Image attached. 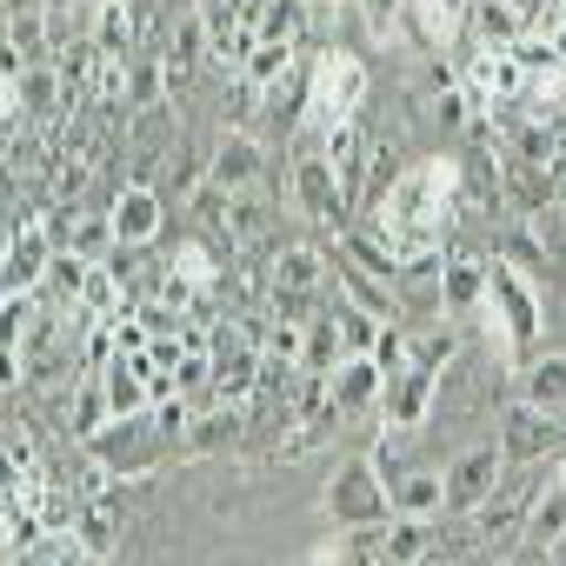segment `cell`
<instances>
[{
	"instance_id": "41",
	"label": "cell",
	"mask_w": 566,
	"mask_h": 566,
	"mask_svg": "<svg viewBox=\"0 0 566 566\" xmlns=\"http://www.w3.org/2000/svg\"><path fill=\"white\" fill-rule=\"evenodd\" d=\"M407 354H413V334H407V327H380V340H374V360H380L387 374H400V367H407Z\"/></svg>"
},
{
	"instance_id": "34",
	"label": "cell",
	"mask_w": 566,
	"mask_h": 566,
	"mask_svg": "<svg viewBox=\"0 0 566 566\" xmlns=\"http://www.w3.org/2000/svg\"><path fill=\"white\" fill-rule=\"evenodd\" d=\"M167 266H174V273L187 280V287H200V294H207V287H220V273H227V260H220V253H213L207 240H180Z\"/></svg>"
},
{
	"instance_id": "36",
	"label": "cell",
	"mask_w": 566,
	"mask_h": 566,
	"mask_svg": "<svg viewBox=\"0 0 566 566\" xmlns=\"http://www.w3.org/2000/svg\"><path fill=\"white\" fill-rule=\"evenodd\" d=\"M453 360H460V334H453V327H440V334H413V354H407V367L447 374Z\"/></svg>"
},
{
	"instance_id": "1",
	"label": "cell",
	"mask_w": 566,
	"mask_h": 566,
	"mask_svg": "<svg viewBox=\"0 0 566 566\" xmlns=\"http://www.w3.org/2000/svg\"><path fill=\"white\" fill-rule=\"evenodd\" d=\"M480 321H486V340L506 354V367H513V374L539 354L546 301H539V287H533V273H526V266H513L506 253H493V266H486V307H480Z\"/></svg>"
},
{
	"instance_id": "42",
	"label": "cell",
	"mask_w": 566,
	"mask_h": 566,
	"mask_svg": "<svg viewBox=\"0 0 566 566\" xmlns=\"http://www.w3.org/2000/svg\"><path fill=\"white\" fill-rule=\"evenodd\" d=\"M307 566H354V546H347V539H327V546L307 553Z\"/></svg>"
},
{
	"instance_id": "7",
	"label": "cell",
	"mask_w": 566,
	"mask_h": 566,
	"mask_svg": "<svg viewBox=\"0 0 566 566\" xmlns=\"http://www.w3.org/2000/svg\"><path fill=\"white\" fill-rule=\"evenodd\" d=\"M460 81H467L473 107H526V94H533V67L513 48H473Z\"/></svg>"
},
{
	"instance_id": "46",
	"label": "cell",
	"mask_w": 566,
	"mask_h": 566,
	"mask_svg": "<svg viewBox=\"0 0 566 566\" xmlns=\"http://www.w3.org/2000/svg\"><path fill=\"white\" fill-rule=\"evenodd\" d=\"M559 427H566V420H559Z\"/></svg>"
},
{
	"instance_id": "4",
	"label": "cell",
	"mask_w": 566,
	"mask_h": 566,
	"mask_svg": "<svg viewBox=\"0 0 566 566\" xmlns=\"http://www.w3.org/2000/svg\"><path fill=\"white\" fill-rule=\"evenodd\" d=\"M87 453H94L114 480H154L180 447L160 433V420H154V413H134V420H107V427L87 440Z\"/></svg>"
},
{
	"instance_id": "26",
	"label": "cell",
	"mask_w": 566,
	"mask_h": 566,
	"mask_svg": "<svg viewBox=\"0 0 566 566\" xmlns=\"http://www.w3.org/2000/svg\"><path fill=\"white\" fill-rule=\"evenodd\" d=\"M207 41H213V28H207V14H200V8H187V14L174 21V34H167V54H160V61H167V74L180 81L187 67H200V54H207Z\"/></svg>"
},
{
	"instance_id": "40",
	"label": "cell",
	"mask_w": 566,
	"mask_h": 566,
	"mask_svg": "<svg viewBox=\"0 0 566 566\" xmlns=\"http://www.w3.org/2000/svg\"><path fill=\"white\" fill-rule=\"evenodd\" d=\"M0 321H8V340H21L28 327H41V294H8Z\"/></svg>"
},
{
	"instance_id": "22",
	"label": "cell",
	"mask_w": 566,
	"mask_h": 566,
	"mask_svg": "<svg viewBox=\"0 0 566 566\" xmlns=\"http://www.w3.org/2000/svg\"><path fill=\"white\" fill-rule=\"evenodd\" d=\"M520 400L553 413V420H566V354H533L520 367Z\"/></svg>"
},
{
	"instance_id": "2",
	"label": "cell",
	"mask_w": 566,
	"mask_h": 566,
	"mask_svg": "<svg viewBox=\"0 0 566 566\" xmlns=\"http://www.w3.org/2000/svg\"><path fill=\"white\" fill-rule=\"evenodd\" d=\"M367 87H374V74H367L360 54H347V48L314 54V61H307V120H301V127H314V134L347 127V120L367 107Z\"/></svg>"
},
{
	"instance_id": "14",
	"label": "cell",
	"mask_w": 566,
	"mask_h": 566,
	"mask_svg": "<svg viewBox=\"0 0 566 566\" xmlns=\"http://www.w3.org/2000/svg\"><path fill=\"white\" fill-rule=\"evenodd\" d=\"M486 266L493 260H480V253H453L440 266V314L447 321H480V307H486Z\"/></svg>"
},
{
	"instance_id": "11",
	"label": "cell",
	"mask_w": 566,
	"mask_h": 566,
	"mask_svg": "<svg viewBox=\"0 0 566 566\" xmlns=\"http://www.w3.org/2000/svg\"><path fill=\"white\" fill-rule=\"evenodd\" d=\"M493 440L506 447V460H513V467H546V460H553V453L566 447V427H559L553 413H539V407H526V400H513Z\"/></svg>"
},
{
	"instance_id": "21",
	"label": "cell",
	"mask_w": 566,
	"mask_h": 566,
	"mask_svg": "<svg viewBox=\"0 0 566 566\" xmlns=\"http://www.w3.org/2000/svg\"><path fill=\"white\" fill-rule=\"evenodd\" d=\"M240 433H247V407L207 400V407H193V427H187L180 453H227V447H240Z\"/></svg>"
},
{
	"instance_id": "39",
	"label": "cell",
	"mask_w": 566,
	"mask_h": 566,
	"mask_svg": "<svg viewBox=\"0 0 566 566\" xmlns=\"http://www.w3.org/2000/svg\"><path fill=\"white\" fill-rule=\"evenodd\" d=\"M8 473H41V460H34V427H28V420H8Z\"/></svg>"
},
{
	"instance_id": "25",
	"label": "cell",
	"mask_w": 566,
	"mask_h": 566,
	"mask_svg": "<svg viewBox=\"0 0 566 566\" xmlns=\"http://www.w3.org/2000/svg\"><path fill=\"white\" fill-rule=\"evenodd\" d=\"M347 360V340H340V321H334V307H321L314 321H307V347H301V374H327L334 380V367Z\"/></svg>"
},
{
	"instance_id": "20",
	"label": "cell",
	"mask_w": 566,
	"mask_h": 566,
	"mask_svg": "<svg viewBox=\"0 0 566 566\" xmlns=\"http://www.w3.org/2000/svg\"><path fill=\"white\" fill-rule=\"evenodd\" d=\"M273 287L280 294H327L334 287V253L327 247H280L273 253Z\"/></svg>"
},
{
	"instance_id": "44",
	"label": "cell",
	"mask_w": 566,
	"mask_h": 566,
	"mask_svg": "<svg viewBox=\"0 0 566 566\" xmlns=\"http://www.w3.org/2000/svg\"><path fill=\"white\" fill-rule=\"evenodd\" d=\"M546 473H553V480H566V447H559V453L546 460Z\"/></svg>"
},
{
	"instance_id": "43",
	"label": "cell",
	"mask_w": 566,
	"mask_h": 566,
	"mask_svg": "<svg viewBox=\"0 0 566 566\" xmlns=\"http://www.w3.org/2000/svg\"><path fill=\"white\" fill-rule=\"evenodd\" d=\"M539 566H566V533H559V539H546V546H539Z\"/></svg>"
},
{
	"instance_id": "9",
	"label": "cell",
	"mask_w": 566,
	"mask_h": 566,
	"mask_svg": "<svg viewBox=\"0 0 566 566\" xmlns=\"http://www.w3.org/2000/svg\"><path fill=\"white\" fill-rule=\"evenodd\" d=\"M0 107H8V127L48 120V114H74V94H67L61 61H28V67H14L8 87H0Z\"/></svg>"
},
{
	"instance_id": "28",
	"label": "cell",
	"mask_w": 566,
	"mask_h": 566,
	"mask_svg": "<svg viewBox=\"0 0 566 566\" xmlns=\"http://www.w3.org/2000/svg\"><path fill=\"white\" fill-rule=\"evenodd\" d=\"M301 67V48H287V41H260L253 54H247V67H240V81L247 87H260V94H273L280 81H287Z\"/></svg>"
},
{
	"instance_id": "37",
	"label": "cell",
	"mask_w": 566,
	"mask_h": 566,
	"mask_svg": "<svg viewBox=\"0 0 566 566\" xmlns=\"http://www.w3.org/2000/svg\"><path fill=\"white\" fill-rule=\"evenodd\" d=\"M167 87H174V74H167V61H140L134 67V81H127V107H160L167 101Z\"/></svg>"
},
{
	"instance_id": "35",
	"label": "cell",
	"mask_w": 566,
	"mask_h": 566,
	"mask_svg": "<svg viewBox=\"0 0 566 566\" xmlns=\"http://www.w3.org/2000/svg\"><path fill=\"white\" fill-rule=\"evenodd\" d=\"M566 533V480H539V500H533V539L546 546V539H559Z\"/></svg>"
},
{
	"instance_id": "33",
	"label": "cell",
	"mask_w": 566,
	"mask_h": 566,
	"mask_svg": "<svg viewBox=\"0 0 566 566\" xmlns=\"http://www.w3.org/2000/svg\"><path fill=\"white\" fill-rule=\"evenodd\" d=\"M67 247H74L81 260H107V253L120 247V233H114V213H87V207H81V213L67 220Z\"/></svg>"
},
{
	"instance_id": "15",
	"label": "cell",
	"mask_w": 566,
	"mask_h": 566,
	"mask_svg": "<svg viewBox=\"0 0 566 566\" xmlns=\"http://www.w3.org/2000/svg\"><path fill=\"white\" fill-rule=\"evenodd\" d=\"M327 140V160H334V180H340V193H347V207H367V180H374V140L347 120V127H334V134H321Z\"/></svg>"
},
{
	"instance_id": "8",
	"label": "cell",
	"mask_w": 566,
	"mask_h": 566,
	"mask_svg": "<svg viewBox=\"0 0 566 566\" xmlns=\"http://www.w3.org/2000/svg\"><path fill=\"white\" fill-rule=\"evenodd\" d=\"M54 253H61V240H54L48 213L14 220V227H8V253H0V280H8V294H41Z\"/></svg>"
},
{
	"instance_id": "17",
	"label": "cell",
	"mask_w": 566,
	"mask_h": 566,
	"mask_svg": "<svg viewBox=\"0 0 566 566\" xmlns=\"http://www.w3.org/2000/svg\"><path fill=\"white\" fill-rule=\"evenodd\" d=\"M260 167H266V154H260V140H253L247 127H227V134L213 140V160H207V180H213V187H227V193H247V187L260 180Z\"/></svg>"
},
{
	"instance_id": "19",
	"label": "cell",
	"mask_w": 566,
	"mask_h": 566,
	"mask_svg": "<svg viewBox=\"0 0 566 566\" xmlns=\"http://www.w3.org/2000/svg\"><path fill=\"white\" fill-rule=\"evenodd\" d=\"M334 287H340V294H347L354 307H367L374 321H387V327H394V321H407V314H400V294L387 287L380 273H367V266H360L354 253H340V247H334Z\"/></svg>"
},
{
	"instance_id": "3",
	"label": "cell",
	"mask_w": 566,
	"mask_h": 566,
	"mask_svg": "<svg viewBox=\"0 0 566 566\" xmlns=\"http://www.w3.org/2000/svg\"><path fill=\"white\" fill-rule=\"evenodd\" d=\"M321 513L340 526V533H374L394 520V480L374 467V453H354L334 467L327 493H321Z\"/></svg>"
},
{
	"instance_id": "31",
	"label": "cell",
	"mask_w": 566,
	"mask_h": 566,
	"mask_svg": "<svg viewBox=\"0 0 566 566\" xmlns=\"http://www.w3.org/2000/svg\"><path fill=\"white\" fill-rule=\"evenodd\" d=\"M307 14H314V0H266L260 8V41H287V48H301L307 41Z\"/></svg>"
},
{
	"instance_id": "27",
	"label": "cell",
	"mask_w": 566,
	"mask_h": 566,
	"mask_svg": "<svg viewBox=\"0 0 566 566\" xmlns=\"http://www.w3.org/2000/svg\"><path fill=\"white\" fill-rule=\"evenodd\" d=\"M74 539H81L87 553H101V559L120 546V513H114V500H107V493L81 500V513H74Z\"/></svg>"
},
{
	"instance_id": "5",
	"label": "cell",
	"mask_w": 566,
	"mask_h": 566,
	"mask_svg": "<svg viewBox=\"0 0 566 566\" xmlns=\"http://www.w3.org/2000/svg\"><path fill=\"white\" fill-rule=\"evenodd\" d=\"M287 193H294V207L314 220V227H334V233H347V193H340V180H334V160H327V140L307 127V140H301V154H294V167H287Z\"/></svg>"
},
{
	"instance_id": "12",
	"label": "cell",
	"mask_w": 566,
	"mask_h": 566,
	"mask_svg": "<svg viewBox=\"0 0 566 566\" xmlns=\"http://www.w3.org/2000/svg\"><path fill=\"white\" fill-rule=\"evenodd\" d=\"M107 213H114V233H120V247H127V253L154 247V240H160V227H167V200H160L147 180H127V187L107 200Z\"/></svg>"
},
{
	"instance_id": "18",
	"label": "cell",
	"mask_w": 566,
	"mask_h": 566,
	"mask_svg": "<svg viewBox=\"0 0 566 566\" xmlns=\"http://www.w3.org/2000/svg\"><path fill=\"white\" fill-rule=\"evenodd\" d=\"M433 400H440V374H427V367H400L394 380H387V400H380V413H387V427H427V413H433Z\"/></svg>"
},
{
	"instance_id": "24",
	"label": "cell",
	"mask_w": 566,
	"mask_h": 566,
	"mask_svg": "<svg viewBox=\"0 0 566 566\" xmlns=\"http://www.w3.org/2000/svg\"><path fill=\"white\" fill-rule=\"evenodd\" d=\"M394 513H407V520H440V513H447V473H433V467L400 473V480H394Z\"/></svg>"
},
{
	"instance_id": "32",
	"label": "cell",
	"mask_w": 566,
	"mask_h": 566,
	"mask_svg": "<svg viewBox=\"0 0 566 566\" xmlns=\"http://www.w3.org/2000/svg\"><path fill=\"white\" fill-rule=\"evenodd\" d=\"M87 273H94V260H81L74 247H61V253H54V266H48V287H41V294H48L54 307H81Z\"/></svg>"
},
{
	"instance_id": "10",
	"label": "cell",
	"mask_w": 566,
	"mask_h": 566,
	"mask_svg": "<svg viewBox=\"0 0 566 566\" xmlns=\"http://www.w3.org/2000/svg\"><path fill=\"white\" fill-rule=\"evenodd\" d=\"M533 473H539V467H526V480L506 473V486L473 513V533H480L486 553H513L520 533H533V500H539V480H533Z\"/></svg>"
},
{
	"instance_id": "13",
	"label": "cell",
	"mask_w": 566,
	"mask_h": 566,
	"mask_svg": "<svg viewBox=\"0 0 566 566\" xmlns=\"http://www.w3.org/2000/svg\"><path fill=\"white\" fill-rule=\"evenodd\" d=\"M387 367L374 360V354H347L340 367H334V407L347 413V420H360V413H380V400H387Z\"/></svg>"
},
{
	"instance_id": "23",
	"label": "cell",
	"mask_w": 566,
	"mask_h": 566,
	"mask_svg": "<svg viewBox=\"0 0 566 566\" xmlns=\"http://www.w3.org/2000/svg\"><path fill=\"white\" fill-rule=\"evenodd\" d=\"M107 420H114V400H107V380H101V374H81V380L67 387V433H74V440L87 447V440H94V433H101Z\"/></svg>"
},
{
	"instance_id": "6",
	"label": "cell",
	"mask_w": 566,
	"mask_h": 566,
	"mask_svg": "<svg viewBox=\"0 0 566 566\" xmlns=\"http://www.w3.org/2000/svg\"><path fill=\"white\" fill-rule=\"evenodd\" d=\"M506 473H513V460H506L500 440L460 447V453L447 460V513H480V506L506 486Z\"/></svg>"
},
{
	"instance_id": "29",
	"label": "cell",
	"mask_w": 566,
	"mask_h": 566,
	"mask_svg": "<svg viewBox=\"0 0 566 566\" xmlns=\"http://www.w3.org/2000/svg\"><path fill=\"white\" fill-rule=\"evenodd\" d=\"M220 240H227V253H240V247H266V200H260L253 187H247V193H233Z\"/></svg>"
},
{
	"instance_id": "38",
	"label": "cell",
	"mask_w": 566,
	"mask_h": 566,
	"mask_svg": "<svg viewBox=\"0 0 566 566\" xmlns=\"http://www.w3.org/2000/svg\"><path fill=\"white\" fill-rule=\"evenodd\" d=\"M334 321H340L347 354H374V340H380V327H387V321H374V314H367V307H354V301H340V307H334Z\"/></svg>"
},
{
	"instance_id": "30",
	"label": "cell",
	"mask_w": 566,
	"mask_h": 566,
	"mask_svg": "<svg viewBox=\"0 0 566 566\" xmlns=\"http://www.w3.org/2000/svg\"><path fill=\"white\" fill-rule=\"evenodd\" d=\"M101 54H134V0H94V34Z\"/></svg>"
},
{
	"instance_id": "16",
	"label": "cell",
	"mask_w": 566,
	"mask_h": 566,
	"mask_svg": "<svg viewBox=\"0 0 566 566\" xmlns=\"http://www.w3.org/2000/svg\"><path fill=\"white\" fill-rule=\"evenodd\" d=\"M374 553H367V566H420L427 553H433V520H407V513H394L387 526H374V533H360Z\"/></svg>"
},
{
	"instance_id": "45",
	"label": "cell",
	"mask_w": 566,
	"mask_h": 566,
	"mask_svg": "<svg viewBox=\"0 0 566 566\" xmlns=\"http://www.w3.org/2000/svg\"><path fill=\"white\" fill-rule=\"evenodd\" d=\"M314 8H321V14H327V8H340V0H314Z\"/></svg>"
}]
</instances>
